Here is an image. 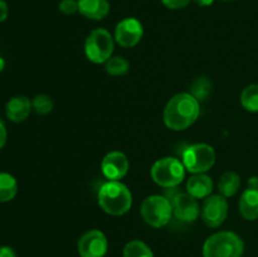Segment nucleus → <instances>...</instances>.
Wrapping results in <instances>:
<instances>
[{
  "mask_svg": "<svg viewBox=\"0 0 258 257\" xmlns=\"http://www.w3.org/2000/svg\"><path fill=\"white\" fill-rule=\"evenodd\" d=\"M107 249V237L100 229L85 232L77 242V251L81 257H105Z\"/></svg>",
  "mask_w": 258,
  "mask_h": 257,
  "instance_id": "nucleus-10",
  "label": "nucleus"
},
{
  "mask_svg": "<svg viewBox=\"0 0 258 257\" xmlns=\"http://www.w3.org/2000/svg\"><path fill=\"white\" fill-rule=\"evenodd\" d=\"M181 163L189 173H207L216 164V151H214L213 146H211L209 144H193L183 151Z\"/></svg>",
  "mask_w": 258,
  "mask_h": 257,
  "instance_id": "nucleus-7",
  "label": "nucleus"
},
{
  "mask_svg": "<svg viewBox=\"0 0 258 257\" xmlns=\"http://www.w3.org/2000/svg\"><path fill=\"white\" fill-rule=\"evenodd\" d=\"M214 183L207 173L193 174L186 181V193L197 199H206L212 196Z\"/></svg>",
  "mask_w": 258,
  "mask_h": 257,
  "instance_id": "nucleus-14",
  "label": "nucleus"
},
{
  "mask_svg": "<svg viewBox=\"0 0 258 257\" xmlns=\"http://www.w3.org/2000/svg\"><path fill=\"white\" fill-rule=\"evenodd\" d=\"M9 15V7L5 0H0V23L5 22Z\"/></svg>",
  "mask_w": 258,
  "mask_h": 257,
  "instance_id": "nucleus-27",
  "label": "nucleus"
},
{
  "mask_svg": "<svg viewBox=\"0 0 258 257\" xmlns=\"http://www.w3.org/2000/svg\"><path fill=\"white\" fill-rule=\"evenodd\" d=\"M8 139V131L5 127V123L3 122V120H0V150L5 146Z\"/></svg>",
  "mask_w": 258,
  "mask_h": 257,
  "instance_id": "nucleus-26",
  "label": "nucleus"
},
{
  "mask_svg": "<svg viewBox=\"0 0 258 257\" xmlns=\"http://www.w3.org/2000/svg\"><path fill=\"white\" fill-rule=\"evenodd\" d=\"M101 170L107 180H121L130 170V161L122 151H110L101 161Z\"/></svg>",
  "mask_w": 258,
  "mask_h": 257,
  "instance_id": "nucleus-12",
  "label": "nucleus"
},
{
  "mask_svg": "<svg viewBox=\"0 0 258 257\" xmlns=\"http://www.w3.org/2000/svg\"><path fill=\"white\" fill-rule=\"evenodd\" d=\"M243 239L232 231L216 232L203 244V257H242Z\"/></svg>",
  "mask_w": 258,
  "mask_h": 257,
  "instance_id": "nucleus-3",
  "label": "nucleus"
},
{
  "mask_svg": "<svg viewBox=\"0 0 258 257\" xmlns=\"http://www.w3.org/2000/svg\"><path fill=\"white\" fill-rule=\"evenodd\" d=\"M170 203L173 207V216H175L179 221L191 223V222H196L201 216L198 199L191 197L186 191H178L171 196Z\"/></svg>",
  "mask_w": 258,
  "mask_h": 257,
  "instance_id": "nucleus-11",
  "label": "nucleus"
},
{
  "mask_svg": "<svg viewBox=\"0 0 258 257\" xmlns=\"http://www.w3.org/2000/svg\"><path fill=\"white\" fill-rule=\"evenodd\" d=\"M248 184L251 188H258V178H249L248 180Z\"/></svg>",
  "mask_w": 258,
  "mask_h": 257,
  "instance_id": "nucleus-30",
  "label": "nucleus"
},
{
  "mask_svg": "<svg viewBox=\"0 0 258 257\" xmlns=\"http://www.w3.org/2000/svg\"><path fill=\"white\" fill-rule=\"evenodd\" d=\"M123 257H154L153 249L141 239H133L123 247Z\"/></svg>",
  "mask_w": 258,
  "mask_h": 257,
  "instance_id": "nucleus-19",
  "label": "nucleus"
},
{
  "mask_svg": "<svg viewBox=\"0 0 258 257\" xmlns=\"http://www.w3.org/2000/svg\"><path fill=\"white\" fill-rule=\"evenodd\" d=\"M212 91V81L208 77H198L193 83H191L190 93L198 101H204L208 98Z\"/></svg>",
  "mask_w": 258,
  "mask_h": 257,
  "instance_id": "nucleus-22",
  "label": "nucleus"
},
{
  "mask_svg": "<svg viewBox=\"0 0 258 257\" xmlns=\"http://www.w3.org/2000/svg\"><path fill=\"white\" fill-rule=\"evenodd\" d=\"M241 188V176L236 171H224L218 180V190L219 194L226 198L236 196L237 191Z\"/></svg>",
  "mask_w": 258,
  "mask_h": 257,
  "instance_id": "nucleus-17",
  "label": "nucleus"
},
{
  "mask_svg": "<svg viewBox=\"0 0 258 257\" xmlns=\"http://www.w3.org/2000/svg\"><path fill=\"white\" fill-rule=\"evenodd\" d=\"M194 3H196L198 7L206 8V7H211V5L214 3V0H194Z\"/></svg>",
  "mask_w": 258,
  "mask_h": 257,
  "instance_id": "nucleus-29",
  "label": "nucleus"
},
{
  "mask_svg": "<svg viewBox=\"0 0 258 257\" xmlns=\"http://www.w3.org/2000/svg\"><path fill=\"white\" fill-rule=\"evenodd\" d=\"M105 71L113 77L125 76L130 71V62L123 57H120V55H112L105 63Z\"/></svg>",
  "mask_w": 258,
  "mask_h": 257,
  "instance_id": "nucleus-21",
  "label": "nucleus"
},
{
  "mask_svg": "<svg viewBox=\"0 0 258 257\" xmlns=\"http://www.w3.org/2000/svg\"><path fill=\"white\" fill-rule=\"evenodd\" d=\"M115 43V38L107 29H93L85 40L86 57L95 65H105L112 57Z\"/></svg>",
  "mask_w": 258,
  "mask_h": 257,
  "instance_id": "nucleus-4",
  "label": "nucleus"
},
{
  "mask_svg": "<svg viewBox=\"0 0 258 257\" xmlns=\"http://www.w3.org/2000/svg\"><path fill=\"white\" fill-rule=\"evenodd\" d=\"M201 115L199 101L190 92L174 95L164 108V123L173 131H184L190 127Z\"/></svg>",
  "mask_w": 258,
  "mask_h": 257,
  "instance_id": "nucleus-1",
  "label": "nucleus"
},
{
  "mask_svg": "<svg viewBox=\"0 0 258 257\" xmlns=\"http://www.w3.org/2000/svg\"><path fill=\"white\" fill-rule=\"evenodd\" d=\"M18 193V181L12 174L0 173V203L13 201Z\"/></svg>",
  "mask_w": 258,
  "mask_h": 257,
  "instance_id": "nucleus-18",
  "label": "nucleus"
},
{
  "mask_svg": "<svg viewBox=\"0 0 258 257\" xmlns=\"http://www.w3.org/2000/svg\"><path fill=\"white\" fill-rule=\"evenodd\" d=\"M108 0H78V13L90 20H102L110 14Z\"/></svg>",
  "mask_w": 258,
  "mask_h": 257,
  "instance_id": "nucleus-15",
  "label": "nucleus"
},
{
  "mask_svg": "<svg viewBox=\"0 0 258 257\" xmlns=\"http://www.w3.org/2000/svg\"><path fill=\"white\" fill-rule=\"evenodd\" d=\"M222 2H234V0H222Z\"/></svg>",
  "mask_w": 258,
  "mask_h": 257,
  "instance_id": "nucleus-32",
  "label": "nucleus"
},
{
  "mask_svg": "<svg viewBox=\"0 0 258 257\" xmlns=\"http://www.w3.org/2000/svg\"><path fill=\"white\" fill-rule=\"evenodd\" d=\"M241 105L248 112H258V85L252 83L243 88L241 93Z\"/></svg>",
  "mask_w": 258,
  "mask_h": 257,
  "instance_id": "nucleus-20",
  "label": "nucleus"
},
{
  "mask_svg": "<svg viewBox=\"0 0 258 257\" xmlns=\"http://www.w3.org/2000/svg\"><path fill=\"white\" fill-rule=\"evenodd\" d=\"M144 37L143 23L136 18H125L116 24L113 38L122 48H134Z\"/></svg>",
  "mask_w": 258,
  "mask_h": 257,
  "instance_id": "nucleus-9",
  "label": "nucleus"
},
{
  "mask_svg": "<svg viewBox=\"0 0 258 257\" xmlns=\"http://www.w3.org/2000/svg\"><path fill=\"white\" fill-rule=\"evenodd\" d=\"M191 0H161L164 5L170 10H180L188 7Z\"/></svg>",
  "mask_w": 258,
  "mask_h": 257,
  "instance_id": "nucleus-25",
  "label": "nucleus"
},
{
  "mask_svg": "<svg viewBox=\"0 0 258 257\" xmlns=\"http://www.w3.org/2000/svg\"><path fill=\"white\" fill-rule=\"evenodd\" d=\"M228 201L221 194H212L204 199L201 208V217L211 228H218L228 217Z\"/></svg>",
  "mask_w": 258,
  "mask_h": 257,
  "instance_id": "nucleus-8",
  "label": "nucleus"
},
{
  "mask_svg": "<svg viewBox=\"0 0 258 257\" xmlns=\"http://www.w3.org/2000/svg\"><path fill=\"white\" fill-rule=\"evenodd\" d=\"M153 180L163 188H176L185 178V168L179 159L165 156L153 164L150 169Z\"/></svg>",
  "mask_w": 258,
  "mask_h": 257,
  "instance_id": "nucleus-5",
  "label": "nucleus"
},
{
  "mask_svg": "<svg viewBox=\"0 0 258 257\" xmlns=\"http://www.w3.org/2000/svg\"><path fill=\"white\" fill-rule=\"evenodd\" d=\"M0 257H17L14 249L9 246L0 247Z\"/></svg>",
  "mask_w": 258,
  "mask_h": 257,
  "instance_id": "nucleus-28",
  "label": "nucleus"
},
{
  "mask_svg": "<svg viewBox=\"0 0 258 257\" xmlns=\"http://www.w3.org/2000/svg\"><path fill=\"white\" fill-rule=\"evenodd\" d=\"M98 206L110 216H123L133 207V193L121 180H107L97 194Z\"/></svg>",
  "mask_w": 258,
  "mask_h": 257,
  "instance_id": "nucleus-2",
  "label": "nucleus"
},
{
  "mask_svg": "<svg viewBox=\"0 0 258 257\" xmlns=\"http://www.w3.org/2000/svg\"><path fill=\"white\" fill-rule=\"evenodd\" d=\"M4 68H5V60H4V58L0 57V72H3V70H4Z\"/></svg>",
  "mask_w": 258,
  "mask_h": 257,
  "instance_id": "nucleus-31",
  "label": "nucleus"
},
{
  "mask_svg": "<svg viewBox=\"0 0 258 257\" xmlns=\"http://www.w3.org/2000/svg\"><path fill=\"white\" fill-rule=\"evenodd\" d=\"M58 9L64 15H73L78 12V0H60Z\"/></svg>",
  "mask_w": 258,
  "mask_h": 257,
  "instance_id": "nucleus-24",
  "label": "nucleus"
},
{
  "mask_svg": "<svg viewBox=\"0 0 258 257\" xmlns=\"http://www.w3.org/2000/svg\"><path fill=\"white\" fill-rule=\"evenodd\" d=\"M140 213L146 224L154 228H161L170 222L173 217V207L169 198L154 194L144 199Z\"/></svg>",
  "mask_w": 258,
  "mask_h": 257,
  "instance_id": "nucleus-6",
  "label": "nucleus"
},
{
  "mask_svg": "<svg viewBox=\"0 0 258 257\" xmlns=\"http://www.w3.org/2000/svg\"><path fill=\"white\" fill-rule=\"evenodd\" d=\"M239 213L246 221L258 219V188L248 186L241 194L238 202Z\"/></svg>",
  "mask_w": 258,
  "mask_h": 257,
  "instance_id": "nucleus-16",
  "label": "nucleus"
},
{
  "mask_svg": "<svg viewBox=\"0 0 258 257\" xmlns=\"http://www.w3.org/2000/svg\"><path fill=\"white\" fill-rule=\"evenodd\" d=\"M33 110L32 101L27 96H14L5 106V115L13 122H23L29 117Z\"/></svg>",
  "mask_w": 258,
  "mask_h": 257,
  "instance_id": "nucleus-13",
  "label": "nucleus"
},
{
  "mask_svg": "<svg viewBox=\"0 0 258 257\" xmlns=\"http://www.w3.org/2000/svg\"><path fill=\"white\" fill-rule=\"evenodd\" d=\"M32 106L33 110L35 111L39 115H48L53 111V107H54V102H53L52 97L48 95H37L32 100Z\"/></svg>",
  "mask_w": 258,
  "mask_h": 257,
  "instance_id": "nucleus-23",
  "label": "nucleus"
}]
</instances>
